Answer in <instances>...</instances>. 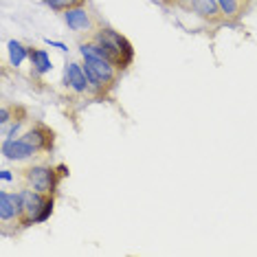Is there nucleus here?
<instances>
[{"instance_id": "nucleus-1", "label": "nucleus", "mask_w": 257, "mask_h": 257, "mask_svg": "<svg viewBox=\"0 0 257 257\" xmlns=\"http://www.w3.org/2000/svg\"><path fill=\"white\" fill-rule=\"evenodd\" d=\"M79 53L84 57V71L90 81V88L101 90L103 86L112 84L116 77V64L108 60L103 49L97 42H88L79 46Z\"/></svg>"}, {"instance_id": "nucleus-2", "label": "nucleus", "mask_w": 257, "mask_h": 257, "mask_svg": "<svg viewBox=\"0 0 257 257\" xmlns=\"http://www.w3.org/2000/svg\"><path fill=\"white\" fill-rule=\"evenodd\" d=\"M95 42L103 49V53L108 55L110 62L116 64V68H125L127 64L132 62V46L130 42L119 36L112 29H101V31L95 36Z\"/></svg>"}, {"instance_id": "nucleus-3", "label": "nucleus", "mask_w": 257, "mask_h": 257, "mask_svg": "<svg viewBox=\"0 0 257 257\" xmlns=\"http://www.w3.org/2000/svg\"><path fill=\"white\" fill-rule=\"evenodd\" d=\"M25 178L27 185L31 189L40 191V194H53L57 187V174L53 167H44V165H36L25 169Z\"/></svg>"}, {"instance_id": "nucleus-4", "label": "nucleus", "mask_w": 257, "mask_h": 257, "mask_svg": "<svg viewBox=\"0 0 257 257\" xmlns=\"http://www.w3.org/2000/svg\"><path fill=\"white\" fill-rule=\"evenodd\" d=\"M20 198H22V226H29L33 224V222H38L40 213H42L44 204H46V194H40L36 189H22L20 191Z\"/></svg>"}, {"instance_id": "nucleus-5", "label": "nucleus", "mask_w": 257, "mask_h": 257, "mask_svg": "<svg viewBox=\"0 0 257 257\" xmlns=\"http://www.w3.org/2000/svg\"><path fill=\"white\" fill-rule=\"evenodd\" d=\"M64 81H66L68 88H73L75 92H79V95H84V92L90 88V81L86 77L84 66H79V64H75V62L66 64V68H64Z\"/></svg>"}, {"instance_id": "nucleus-6", "label": "nucleus", "mask_w": 257, "mask_h": 257, "mask_svg": "<svg viewBox=\"0 0 257 257\" xmlns=\"http://www.w3.org/2000/svg\"><path fill=\"white\" fill-rule=\"evenodd\" d=\"M3 154L11 161H25V159H29V156H36L38 150L33 148L31 143H27L25 139H18V141H16V139H5Z\"/></svg>"}, {"instance_id": "nucleus-7", "label": "nucleus", "mask_w": 257, "mask_h": 257, "mask_svg": "<svg viewBox=\"0 0 257 257\" xmlns=\"http://www.w3.org/2000/svg\"><path fill=\"white\" fill-rule=\"evenodd\" d=\"M0 218L3 222L16 220V218H22V198L20 194H9V191H3L0 194Z\"/></svg>"}, {"instance_id": "nucleus-8", "label": "nucleus", "mask_w": 257, "mask_h": 257, "mask_svg": "<svg viewBox=\"0 0 257 257\" xmlns=\"http://www.w3.org/2000/svg\"><path fill=\"white\" fill-rule=\"evenodd\" d=\"M22 139H25L27 143H31L38 152H40V150H51V148H53V132H51L46 125H36L33 130H29Z\"/></svg>"}, {"instance_id": "nucleus-9", "label": "nucleus", "mask_w": 257, "mask_h": 257, "mask_svg": "<svg viewBox=\"0 0 257 257\" xmlns=\"http://www.w3.org/2000/svg\"><path fill=\"white\" fill-rule=\"evenodd\" d=\"M64 20H66V25L73 29V31H88L90 29V16L86 14V9L81 7H71L66 9V14H64Z\"/></svg>"}, {"instance_id": "nucleus-10", "label": "nucleus", "mask_w": 257, "mask_h": 257, "mask_svg": "<svg viewBox=\"0 0 257 257\" xmlns=\"http://www.w3.org/2000/svg\"><path fill=\"white\" fill-rule=\"evenodd\" d=\"M189 7L194 9V14H198L204 20H218L222 14L218 0H191Z\"/></svg>"}, {"instance_id": "nucleus-11", "label": "nucleus", "mask_w": 257, "mask_h": 257, "mask_svg": "<svg viewBox=\"0 0 257 257\" xmlns=\"http://www.w3.org/2000/svg\"><path fill=\"white\" fill-rule=\"evenodd\" d=\"M29 60H31V64L36 66V73L38 75H44V73H49L51 68V57L49 53H46L44 49H29Z\"/></svg>"}, {"instance_id": "nucleus-12", "label": "nucleus", "mask_w": 257, "mask_h": 257, "mask_svg": "<svg viewBox=\"0 0 257 257\" xmlns=\"http://www.w3.org/2000/svg\"><path fill=\"white\" fill-rule=\"evenodd\" d=\"M25 57H29V49L22 42H18V40H11L9 42V60H11V64L18 68L20 64L25 62Z\"/></svg>"}, {"instance_id": "nucleus-13", "label": "nucleus", "mask_w": 257, "mask_h": 257, "mask_svg": "<svg viewBox=\"0 0 257 257\" xmlns=\"http://www.w3.org/2000/svg\"><path fill=\"white\" fill-rule=\"evenodd\" d=\"M218 5L224 18H235L239 11V0H218Z\"/></svg>"}, {"instance_id": "nucleus-14", "label": "nucleus", "mask_w": 257, "mask_h": 257, "mask_svg": "<svg viewBox=\"0 0 257 257\" xmlns=\"http://www.w3.org/2000/svg\"><path fill=\"white\" fill-rule=\"evenodd\" d=\"M46 5L55 11H66L71 7H79L81 0H46Z\"/></svg>"}, {"instance_id": "nucleus-15", "label": "nucleus", "mask_w": 257, "mask_h": 257, "mask_svg": "<svg viewBox=\"0 0 257 257\" xmlns=\"http://www.w3.org/2000/svg\"><path fill=\"white\" fill-rule=\"evenodd\" d=\"M51 213H53V198H49V200H46V204H44L42 213H40L38 222H46V220H49V215H51Z\"/></svg>"}, {"instance_id": "nucleus-16", "label": "nucleus", "mask_w": 257, "mask_h": 257, "mask_svg": "<svg viewBox=\"0 0 257 257\" xmlns=\"http://www.w3.org/2000/svg\"><path fill=\"white\" fill-rule=\"evenodd\" d=\"M20 123H22V121H16V123H14V125H9V127L5 125V130H3V132H5V137H9V139H11V137H14V134H18V130H20Z\"/></svg>"}, {"instance_id": "nucleus-17", "label": "nucleus", "mask_w": 257, "mask_h": 257, "mask_svg": "<svg viewBox=\"0 0 257 257\" xmlns=\"http://www.w3.org/2000/svg\"><path fill=\"white\" fill-rule=\"evenodd\" d=\"M9 121H11V112H9V108H3V110H0V123L7 125Z\"/></svg>"}, {"instance_id": "nucleus-18", "label": "nucleus", "mask_w": 257, "mask_h": 257, "mask_svg": "<svg viewBox=\"0 0 257 257\" xmlns=\"http://www.w3.org/2000/svg\"><path fill=\"white\" fill-rule=\"evenodd\" d=\"M46 44L53 46V49H60V51H68V46L64 42H55V40H49V38H46Z\"/></svg>"}, {"instance_id": "nucleus-19", "label": "nucleus", "mask_w": 257, "mask_h": 257, "mask_svg": "<svg viewBox=\"0 0 257 257\" xmlns=\"http://www.w3.org/2000/svg\"><path fill=\"white\" fill-rule=\"evenodd\" d=\"M0 178H3L5 183H11V180H14V174H11L9 169H3V172H0Z\"/></svg>"}, {"instance_id": "nucleus-20", "label": "nucleus", "mask_w": 257, "mask_h": 257, "mask_svg": "<svg viewBox=\"0 0 257 257\" xmlns=\"http://www.w3.org/2000/svg\"><path fill=\"white\" fill-rule=\"evenodd\" d=\"M165 3H180V0H165Z\"/></svg>"}]
</instances>
